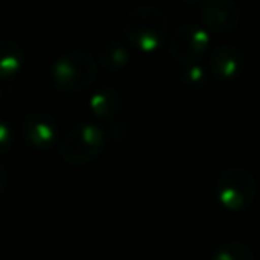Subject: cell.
I'll list each match as a JSON object with an SVG mask.
<instances>
[{
	"label": "cell",
	"instance_id": "e0dca14e",
	"mask_svg": "<svg viewBox=\"0 0 260 260\" xmlns=\"http://www.w3.org/2000/svg\"><path fill=\"white\" fill-rule=\"evenodd\" d=\"M0 260H2V258H0Z\"/></svg>",
	"mask_w": 260,
	"mask_h": 260
},
{
	"label": "cell",
	"instance_id": "2e32d148",
	"mask_svg": "<svg viewBox=\"0 0 260 260\" xmlns=\"http://www.w3.org/2000/svg\"><path fill=\"white\" fill-rule=\"evenodd\" d=\"M6 185H8V171H6V168L0 164V192L4 191Z\"/></svg>",
	"mask_w": 260,
	"mask_h": 260
},
{
	"label": "cell",
	"instance_id": "30bf717a",
	"mask_svg": "<svg viewBox=\"0 0 260 260\" xmlns=\"http://www.w3.org/2000/svg\"><path fill=\"white\" fill-rule=\"evenodd\" d=\"M25 64L23 48L11 38H0V80L15 77Z\"/></svg>",
	"mask_w": 260,
	"mask_h": 260
},
{
	"label": "cell",
	"instance_id": "ba28073f",
	"mask_svg": "<svg viewBox=\"0 0 260 260\" xmlns=\"http://www.w3.org/2000/svg\"><path fill=\"white\" fill-rule=\"evenodd\" d=\"M209 70L216 79L223 82L234 80L244 70V55L234 45H219L210 54Z\"/></svg>",
	"mask_w": 260,
	"mask_h": 260
},
{
	"label": "cell",
	"instance_id": "52a82bcc",
	"mask_svg": "<svg viewBox=\"0 0 260 260\" xmlns=\"http://www.w3.org/2000/svg\"><path fill=\"white\" fill-rule=\"evenodd\" d=\"M22 132L25 141L36 148H50L54 143H57L59 138L55 119L43 111H34L27 114L22 123Z\"/></svg>",
	"mask_w": 260,
	"mask_h": 260
},
{
	"label": "cell",
	"instance_id": "6da1fadb",
	"mask_svg": "<svg viewBox=\"0 0 260 260\" xmlns=\"http://www.w3.org/2000/svg\"><path fill=\"white\" fill-rule=\"evenodd\" d=\"M123 32L143 52H155L170 34V20L162 9L152 4L132 8L123 18Z\"/></svg>",
	"mask_w": 260,
	"mask_h": 260
},
{
	"label": "cell",
	"instance_id": "9c48e42d",
	"mask_svg": "<svg viewBox=\"0 0 260 260\" xmlns=\"http://www.w3.org/2000/svg\"><path fill=\"white\" fill-rule=\"evenodd\" d=\"M121 94L111 86H104L96 89L89 98V109L96 118L112 119L121 111Z\"/></svg>",
	"mask_w": 260,
	"mask_h": 260
},
{
	"label": "cell",
	"instance_id": "5b68a950",
	"mask_svg": "<svg viewBox=\"0 0 260 260\" xmlns=\"http://www.w3.org/2000/svg\"><path fill=\"white\" fill-rule=\"evenodd\" d=\"M209 43L210 36L207 29L196 25V23H182L170 36L168 50L178 64L189 66L200 62Z\"/></svg>",
	"mask_w": 260,
	"mask_h": 260
},
{
	"label": "cell",
	"instance_id": "277c9868",
	"mask_svg": "<svg viewBox=\"0 0 260 260\" xmlns=\"http://www.w3.org/2000/svg\"><path fill=\"white\" fill-rule=\"evenodd\" d=\"M216 194L226 210L239 212L249 207L256 194V180L249 170L230 166L217 177Z\"/></svg>",
	"mask_w": 260,
	"mask_h": 260
},
{
	"label": "cell",
	"instance_id": "7a4b0ae2",
	"mask_svg": "<svg viewBox=\"0 0 260 260\" xmlns=\"http://www.w3.org/2000/svg\"><path fill=\"white\" fill-rule=\"evenodd\" d=\"M107 134L94 123H79L66 130L59 141V153L62 160L73 166H82L96 159L105 148Z\"/></svg>",
	"mask_w": 260,
	"mask_h": 260
},
{
	"label": "cell",
	"instance_id": "7c38bea8",
	"mask_svg": "<svg viewBox=\"0 0 260 260\" xmlns=\"http://www.w3.org/2000/svg\"><path fill=\"white\" fill-rule=\"evenodd\" d=\"M210 260H255V255L244 242H224L212 253Z\"/></svg>",
	"mask_w": 260,
	"mask_h": 260
},
{
	"label": "cell",
	"instance_id": "4fadbf2b",
	"mask_svg": "<svg viewBox=\"0 0 260 260\" xmlns=\"http://www.w3.org/2000/svg\"><path fill=\"white\" fill-rule=\"evenodd\" d=\"M207 70L203 68L200 62H194V64L184 66L182 70V80L187 87H192V89H202L207 84Z\"/></svg>",
	"mask_w": 260,
	"mask_h": 260
},
{
	"label": "cell",
	"instance_id": "3957f363",
	"mask_svg": "<svg viewBox=\"0 0 260 260\" xmlns=\"http://www.w3.org/2000/svg\"><path fill=\"white\" fill-rule=\"evenodd\" d=\"M98 77V64L91 54L84 50H70L59 55L52 66V79L59 89L66 93H80L87 89Z\"/></svg>",
	"mask_w": 260,
	"mask_h": 260
},
{
	"label": "cell",
	"instance_id": "5bb4252c",
	"mask_svg": "<svg viewBox=\"0 0 260 260\" xmlns=\"http://www.w3.org/2000/svg\"><path fill=\"white\" fill-rule=\"evenodd\" d=\"M13 138H15V134H13V128L9 126V123L0 119V153H4L13 145Z\"/></svg>",
	"mask_w": 260,
	"mask_h": 260
},
{
	"label": "cell",
	"instance_id": "8fae6325",
	"mask_svg": "<svg viewBox=\"0 0 260 260\" xmlns=\"http://www.w3.org/2000/svg\"><path fill=\"white\" fill-rule=\"evenodd\" d=\"M94 61H98V64L111 70V72H121L128 64L130 54L125 45L118 43V41H107V43H102L98 47Z\"/></svg>",
	"mask_w": 260,
	"mask_h": 260
},
{
	"label": "cell",
	"instance_id": "9a60e30c",
	"mask_svg": "<svg viewBox=\"0 0 260 260\" xmlns=\"http://www.w3.org/2000/svg\"><path fill=\"white\" fill-rule=\"evenodd\" d=\"M128 132H130V126L125 119H118L109 128V136H111L112 141H123V138L128 136Z\"/></svg>",
	"mask_w": 260,
	"mask_h": 260
},
{
	"label": "cell",
	"instance_id": "8992f818",
	"mask_svg": "<svg viewBox=\"0 0 260 260\" xmlns=\"http://www.w3.org/2000/svg\"><path fill=\"white\" fill-rule=\"evenodd\" d=\"M241 8L234 0H210L202 8L203 23L217 34L234 32L241 23Z\"/></svg>",
	"mask_w": 260,
	"mask_h": 260
}]
</instances>
